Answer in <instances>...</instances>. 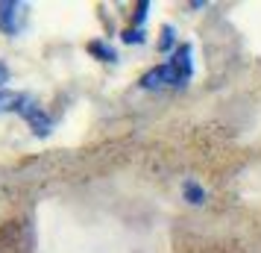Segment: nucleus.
<instances>
[{
    "label": "nucleus",
    "instance_id": "nucleus-1",
    "mask_svg": "<svg viewBox=\"0 0 261 253\" xmlns=\"http://www.w3.org/2000/svg\"><path fill=\"white\" fill-rule=\"evenodd\" d=\"M191 44H179L173 53H170V59L165 65H155L150 71L141 77V88L147 91H153V88H162V85H170V88H182V85H188V80L194 77V59H191Z\"/></svg>",
    "mask_w": 261,
    "mask_h": 253
},
{
    "label": "nucleus",
    "instance_id": "nucleus-2",
    "mask_svg": "<svg viewBox=\"0 0 261 253\" xmlns=\"http://www.w3.org/2000/svg\"><path fill=\"white\" fill-rule=\"evenodd\" d=\"M18 115H21L30 127H33V133H36L38 139H44V135L53 130V118H50V115H44V109L38 106V103H33V100H27L24 106L18 109Z\"/></svg>",
    "mask_w": 261,
    "mask_h": 253
},
{
    "label": "nucleus",
    "instance_id": "nucleus-3",
    "mask_svg": "<svg viewBox=\"0 0 261 253\" xmlns=\"http://www.w3.org/2000/svg\"><path fill=\"white\" fill-rule=\"evenodd\" d=\"M21 24H24V6L15 0H0V33L18 36Z\"/></svg>",
    "mask_w": 261,
    "mask_h": 253
},
{
    "label": "nucleus",
    "instance_id": "nucleus-4",
    "mask_svg": "<svg viewBox=\"0 0 261 253\" xmlns=\"http://www.w3.org/2000/svg\"><path fill=\"white\" fill-rule=\"evenodd\" d=\"M30 95H21V91H0V112H15L18 115V109L24 106Z\"/></svg>",
    "mask_w": 261,
    "mask_h": 253
},
{
    "label": "nucleus",
    "instance_id": "nucleus-5",
    "mask_svg": "<svg viewBox=\"0 0 261 253\" xmlns=\"http://www.w3.org/2000/svg\"><path fill=\"white\" fill-rule=\"evenodd\" d=\"M182 194H185V200H188L191 206L205 203V189H202L197 180H185V186H182Z\"/></svg>",
    "mask_w": 261,
    "mask_h": 253
},
{
    "label": "nucleus",
    "instance_id": "nucleus-6",
    "mask_svg": "<svg viewBox=\"0 0 261 253\" xmlns=\"http://www.w3.org/2000/svg\"><path fill=\"white\" fill-rule=\"evenodd\" d=\"M88 53L97 56V59H103V62H118V50L109 48L106 41H91V44H88Z\"/></svg>",
    "mask_w": 261,
    "mask_h": 253
},
{
    "label": "nucleus",
    "instance_id": "nucleus-7",
    "mask_svg": "<svg viewBox=\"0 0 261 253\" xmlns=\"http://www.w3.org/2000/svg\"><path fill=\"white\" fill-rule=\"evenodd\" d=\"M176 48H179L176 44V30H173L170 24H165L162 27V38H159V50H162V53H173Z\"/></svg>",
    "mask_w": 261,
    "mask_h": 253
},
{
    "label": "nucleus",
    "instance_id": "nucleus-8",
    "mask_svg": "<svg viewBox=\"0 0 261 253\" xmlns=\"http://www.w3.org/2000/svg\"><path fill=\"white\" fill-rule=\"evenodd\" d=\"M123 41H126V44H144V30H135V27H129V30H123Z\"/></svg>",
    "mask_w": 261,
    "mask_h": 253
},
{
    "label": "nucleus",
    "instance_id": "nucleus-9",
    "mask_svg": "<svg viewBox=\"0 0 261 253\" xmlns=\"http://www.w3.org/2000/svg\"><path fill=\"white\" fill-rule=\"evenodd\" d=\"M147 9H150V0H141V6H138V9H135V18H132V21H135V27H138V30H144V21H147Z\"/></svg>",
    "mask_w": 261,
    "mask_h": 253
},
{
    "label": "nucleus",
    "instance_id": "nucleus-10",
    "mask_svg": "<svg viewBox=\"0 0 261 253\" xmlns=\"http://www.w3.org/2000/svg\"><path fill=\"white\" fill-rule=\"evenodd\" d=\"M6 83H9V68H6V65L0 62V88H3Z\"/></svg>",
    "mask_w": 261,
    "mask_h": 253
}]
</instances>
